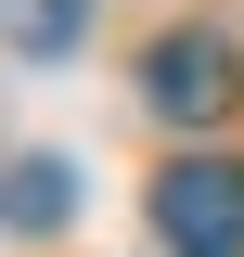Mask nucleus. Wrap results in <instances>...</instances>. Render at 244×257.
<instances>
[{
    "label": "nucleus",
    "instance_id": "f257e3e1",
    "mask_svg": "<svg viewBox=\"0 0 244 257\" xmlns=\"http://www.w3.org/2000/svg\"><path fill=\"white\" fill-rule=\"evenodd\" d=\"M154 244L167 257H244V167L231 155L154 167Z\"/></svg>",
    "mask_w": 244,
    "mask_h": 257
},
{
    "label": "nucleus",
    "instance_id": "20e7f679",
    "mask_svg": "<svg viewBox=\"0 0 244 257\" xmlns=\"http://www.w3.org/2000/svg\"><path fill=\"white\" fill-rule=\"evenodd\" d=\"M77 39H90V0H0V52L52 64V52H77Z\"/></svg>",
    "mask_w": 244,
    "mask_h": 257
},
{
    "label": "nucleus",
    "instance_id": "7ed1b4c3",
    "mask_svg": "<svg viewBox=\"0 0 244 257\" xmlns=\"http://www.w3.org/2000/svg\"><path fill=\"white\" fill-rule=\"evenodd\" d=\"M0 219H13V231H64V219H77V167H64V155H26L13 180H0Z\"/></svg>",
    "mask_w": 244,
    "mask_h": 257
},
{
    "label": "nucleus",
    "instance_id": "f03ea898",
    "mask_svg": "<svg viewBox=\"0 0 244 257\" xmlns=\"http://www.w3.org/2000/svg\"><path fill=\"white\" fill-rule=\"evenodd\" d=\"M142 103L180 116V128L231 116V39H218V26H167V39L142 52Z\"/></svg>",
    "mask_w": 244,
    "mask_h": 257
}]
</instances>
